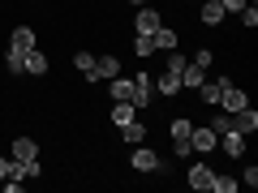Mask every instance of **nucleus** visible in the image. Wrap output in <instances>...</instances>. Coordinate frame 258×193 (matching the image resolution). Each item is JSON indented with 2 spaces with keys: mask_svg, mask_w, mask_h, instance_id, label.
I'll use <instances>...</instances> for the list:
<instances>
[{
  "mask_svg": "<svg viewBox=\"0 0 258 193\" xmlns=\"http://www.w3.org/2000/svg\"><path fill=\"white\" fill-rule=\"evenodd\" d=\"M168 133H172V150H176V159L194 155V150H189V133H194V120L185 116V112H181V116L172 120V125H168Z\"/></svg>",
  "mask_w": 258,
  "mask_h": 193,
  "instance_id": "nucleus-1",
  "label": "nucleus"
},
{
  "mask_svg": "<svg viewBox=\"0 0 258 193\" xmlns=\"http://www.w3.org/2000/svg\"><path fill=\"white\" fill-rule=\"evenodd\" d=\"M215 146H220V133H215L211 125H194V133H189V150H198V155H215Z\"/></svg>",
  "mask_w": 258,
  "mask_h": 193,
  "instance_id": "nucleus-2",
  "label": "nucleus"
},
{
  "mask_svg": "<svg viewBox=\"0 0 258 193\" xmlns=\"http://www.w3.org/2000/svg\"><path fill=\"white\" fill-rule=\"evenodd\" d=\"M159 26H164L159 9H151V5H138V13H134V30H138V35H155Z\"/></svg>",
  "mask_w": 258,
  "mask_h": 193,
  "instance_id": "nucleus-3",
  "label": "nucleus"
},
{
  "mask_svg": "<svg viewBox=\"0 0 258 193\" xmlns=\"http://www.w3.org/2000/svg\"><path fill=\"white\" fill-rule=\"evenodd\" d=\"M215 108H220V112H241V108H249V94L245 90H241V86H224V90H220V103H215Z\"/></svg>",
  "mask_w": 258,
  "mask_h": 193,
  "instance_id": "nucleus-4",
  "label": "nucleus"
},
{
  "mask_svg": "<svg viewBox=\"0 0 258 193\" xmlns=\"http://www.w3.org/2000/svg\"><path fill=\"white\" fill-rule=\"evenodd\" d=\"M129 163H134V172H159V167H164V159H159L151 146H142V142H138V150L129 155Z\"/></svg>",
  "mask_w": 258,
  "mask_h": 193,
  "instance_id": "nucleus-5",
  "label": "nucleus"
},
{
  "mask_svg": "<svg viewBox=\"0 0 258 193\" xmlns=\"http://www.w3.org/2000/svg\"><path fill=\"white\" fill-rule=\"evenodd\" d=\"M151 99H155V82H151L147 73H138V77H134V99H129V103H134L138 112H147Z\"/></svg>",
  "mask_w": 258,
  "mask_h": 193,
  "instance_id": "nucleus-6",
  "label": "nucleus"
},
{
  "mask_svg": "<svg viewBox=\"0 0 258 193\" xmlns=\"http://www.w3.org/2000/svg\"><path fill=\"white\" fill-rule=\"evenodd\" d=\"M9 159H18V163H30V159H39V142H35V138H13Z\"/></svg>",
  "mask_w": 258,
  "mask_h": 193,
  "instance_id": "nucleus-7",
  "label": "nucleus"
},
{
  "mask_svg": "<svg viewBox=\"0 0 258 193\" xmlns=\"http://www.w3.org/2000/svg\"><path fill=\"white\" fill-rule=\"evenodd\" d=\"M185 180H189V189H198V193H207L211 189V180H215V172L207 163H194L189 172H185Z\"/></svg>",
  "mask_w": 258,
  "mask_h": 193,
  "instance_id": "nucleus-8",
  "label": "nucleus"
},
{
  "mask_svg": "<svg viewBox=\"0 0 258 193\" xmlns=\"http://www.w3.org/2000/svg\"><path fill=\"white\" fill-rule=\"evenodd\" d=\"M228 82H232V77H211V73H207V82L198 86V99H203V103H220V90Z\"/></svg>",
  "mask_w": 258,
  "mask_h": 193,
  "instance_id": "nucleus-9",
  "label": "nucleus"
},
{
  "mask_svg": "<svg viewBox=\"0 0 258 193\" xmlns=\"http://www.w3.org/2000/svg\"><path fill=\"white\" fill-rule=\"evenodd\" d=\"M30 47H35V30H30V26H13V35H9V52H22V56H26Z\"/></svg>",
  "mask_w": 258,
  "mask_h": 193,
  "instance_id": "nucleus-10",
  "label": "nucleus"
},
{
  "mask_svg": "<svg viewBox=\"0 0 258 193\" xmlns=\"http://www.w3.org/2000/svg\"><path fill=\"white\" fill-rule=\"evenodd\" d=\"M129 120H138V108H134V103L129 99H112V125H129Z\"/></svg>",
  "mask_w": 258,
  "mask_h": 193,
  "instance_id": "nucleus-11",
  "label": "nucleus"
},
{
  "mask_svg": "<svg viewBox=\"0 0 258 193\" xmlns=\"http://www.w3.org/2000/svg\"><path fill=\"white\" fill-rule=\"evenodd\" d=\"M220 150L228 159H241L245 155V133H220Z\"/></svg>",
  "mask_w": 258,
  "mask_h": 193,
  "instance_id": "nucleus-12",
  "label": "nucleus"
},
{
  "mask_svg": "<svg viewBox=\"0 0 258 193\" xmlns=\"http://www.w3.org/2000/svg\"><path fill=\"white\" fill-rule=\"evenodd\" d=\"M151 43H155V52H172V47H181V35H176L172 26H159L155 35H151Z\"/></svg>",
  "mask_w": 258,
  "mask_h": 193,
  "instance_id": "nucleus-13",
  "label": "nucleus"
},
{
  "mask_svg": "<svg viewBox=\"0 0 258 193\" xmlns=\"http://www.w3.org/2000/svg\"><path fill=\"white\" fill-rule=\"evenodd\" d=\"M155 94H164V99H172V94H181V73H172V69H164L155 82Z\"/></svg>",
  "mask_w": 258,
  "mask_h": 193,
  "instance_id": "nucleus-14",
  "label": "nucleus"
},
{
  "mask_svg": "<svg viewBox=\"0 0 258 193\" xmlns=\"http://www.w3.org/2000/svg\"><path fill=\"white\" fill-rule=\"evenodd\" d=\"M116 73H120L116 52H112V56H95V82H103V77H116Z\"/></svg>",
  "mask_w": 258,
  "mask_h": 193,
  "instance_id": "nucleus-15",
  "label": "nucleus"
},
{
  "mask_svg": "<svg viewBox=\"0 0 258 193\" xmlns=\"http://www.w3.org/2000/svg\"><path fill=\"white\" fill-rule=\"evenodd\" d=\"M22 73H30V77H43V73H47V56L39 52V47H30V52H26V64H22Z\"/></svg>",
  "mask_w": 258,
  "mask_h": 193,
  "instance_id": "nucleus-16",
  "label": "nucleus"
},
{
  "mask_svg": "<svg viewBox=\"0 0 258 193\" xmlns=\"http://www.w3.org/2000/svg\"><path fill=\"white\" fill-rule=\"evenodd\" d=\"M232 129H237V133H254V129H258V112H254V108L232 112Z\"/></svg>",
  "mask_w": 258,
  "mask_h": 193,
  "instance_id": "nucleus-17",
  "label": "nucleus"
},
{
  "mask_svg": "<svg viewBox=\"0 0 258 193\" xmlns=\"http://www.w3.org/2000/svg\"><path fill=\"white\" fill-rule=\"evenodd\" d=\"M207 82V69H198V64H185V69H181V86H189V90H198V86H203Z\"/></svg>",
  "mask_w": 258,
  "mask_h": 193,
  "instance_id": "nucleus-18",
  "label": "nucleus"
},
{
  "mask_svg": "<svg viewBox=\"0 0 258 193\" xmlns=\"http://www.w3.org/2000/svg\"><path fill=\"white\" fill-rule=\"evenodd\" d=\"M120 138H125L129 146H138V142H147V125H142V120H129V125H120Z\"/></svg>",
  "mask_w": 258,
  "mask_h": 193,
  "instance_id": "nucleus-19",
  "label": "nucleus"
},
{
  "mask_svg": "<svg viewBox=\"0 0 258 193\" xmlns=\"http://www.w3.org/2000/svg\"><path fill=\"white\" fill-rule=\"evenodd\" d=\"M74 69L86 77V82H95V56H91V52H78V56H74Z\"/></svg>",
  "mask_w": 258,
  "mask_h": 193,
  "instance_id": "nucleus-20",
  "label": "nucleus"
},
{
  "mask_svg": "<svg viewBox=\"0 0 258 193\" xmlns=\"http://www.w3.org/2000/svg\"><path fill=\"white\" fill-rule=\"evenodd\" d=\"M112 99H134V77H112Z\"/></svg>",
  "mask_w": 258,
  "mask_h": 193,
  "instance_id": "nucleus-21",
  "label": "nucleus"
},
{
  "mask_svg": "<svg viewBox=\"0 0 258 193\" xmlns=\"http://www.w3.org/2000/svg\"><path fill=\"white\" fill-rule=\"evenodd\" d=\"M203 22H207V26H220V22H224V5H220V0H207V5H203Z\"/></svg>",
  "mask_w": 258,
  "mask_h": 193,
  "instance_id": "nucleus-22",
  "label": "nucleus"
},
{
  "mask_svg": "<svg viewBox=\"0 0 258 193\" xmlns=\"http://www.w3.org/2000/svg\"><path fill=\"white\" fill-rule=\"evenodd\" d=\"M211 189H215V193H237V189H241V180H232V176H220V172H215Z\"/></svg>",
  "mask_w": 258,
  "mask_h": 193,
  "instance_id": "nucleus-23",
  "label": "nucleus"
},
{
  "mask_svg": "<svg viewBox=\"0 0 258 193\" xmlns=\"http://www.w3.org/2000/svg\"><path fill=\"white\" fill-rule=\"evenodd\" d=\"M185 64H189V60H185V52H181V47H172V52H168V69H172V73H181Z\"/></svg>",
  "mask_w": 258,
  "mask_h": 193,
  "instance_id": "nucleus-24",
  "label": "nucleus"
},
{
  "mask_svg": "<svg viewBox=\"0 0 258 193\" xmlns=\"http://www.w3.org/2000/svg\"><path fill=\"white\" fill-rule=\"evenodd\" d=\"M189 60L198 64V69H211V64H215V52H211V47H203V52H194Z\"/></svg>",
  "mask_w": 258,
  "mask_h": 193,
  "instance_id": "nucleus-25",
  "label": "nucleus"
},
{
  "mask_svg": "<svg viewBox=\"0 0 258 193\" xmlns=\"http://www.w3.org/2000/svg\"><path fill=\"white\" fill-rule=\"evenodd\" d=\"M134 52H138L142 60H147V56L155 52V43H151V35H138V39H134Z\"/></svg>",
  "mask_w": 258,
  "mask_h": 193,
  "instance_id": "nucleus-26",
  "label": "nucleus"
},
{
  "mask_svg": "<svg viewBox=\"0 0 258 193\" xmlns=\"http://www.w3.org/2000/svg\"><path fill=\"white\" fill-rule=\"evenodd\" d=\"M241 22H245V30L258 26V9H254V5H245V9H241Z\"/></svg>",
  "mask_w": 258,
  "mask_h": 193,
  "instance_id": "nucleus-27",
  "label": "nucleus"
},
{
  "mask_svg": "<svg viewBox=\"0 0 258 193\" xmlns=\"http://www.w3.org/2000/svg\"><path fill=\"white\" fill-rule=\"evenodd\" d=\"M220 5H224V13H241V9L249 5V0H220Z\"/></svg>",
  "mask_w": 258,
  "mask_h": 193,
  "instance_id": "nucleus-28",
  "label": "nucleus"
},
{
  "mask_svg": "<svg viewBox=\"0 0 258 193\" xmlns=\"http://www.w3.org/2000/svg\"><path fill=\"white\" fill-rule=\"evenodd\" d=\"M241 184H249V189H254V184H258V167H254V163L245 167V176H241Z\"/></svg>",
  "mask_w": 258,
  "mask_h": 193,
  "instance_id": "nucleus-29",
  "label": "nucleus"
},
{
  "mask_svg": "<svg viewBox=\"0 0 258 193\" xmlns=\"http://www.w3.org/2000/svg\"><path fill=\"white\" fill-rule=\"evenodd\" d=\"M5 172H9V159H5V155H0V180H5Z\"/></svg>",
  "mask_w": 258,
  "mask_h": 193,
  "instance_id": "nucleus-30",
  "label": "nucleus"
},
{
  "mask_svg": "<svg viewBox=\"0 0 258 193\" xmlns=\"http://www.w3.org/2000/svg\"><path fill=\"white\" fill-rule=\"evenodd\" d=\"M129 5H134V9H138V5H147V0H129Z\"/></svg>",
  "mask_w": 258,
  "mask_h": 193,
  "instance_id": "nucleus-31",
  "label": "nucleus"
},
{
  "mask_svg": "<svg viewBox=\"0 0 258 193\" xmlns=\"http://www.w3.org/2000/svg\"><path fill=\"white\" fill-rule=\"evenodd\" d=\"M30 5H39V0H30Z\"/></svg>",
  "mask_w": 258,
  "mask_h": 193,
  "instance_id": "nucleus-32",
  "label": "nucleus"
}]
</instances>
